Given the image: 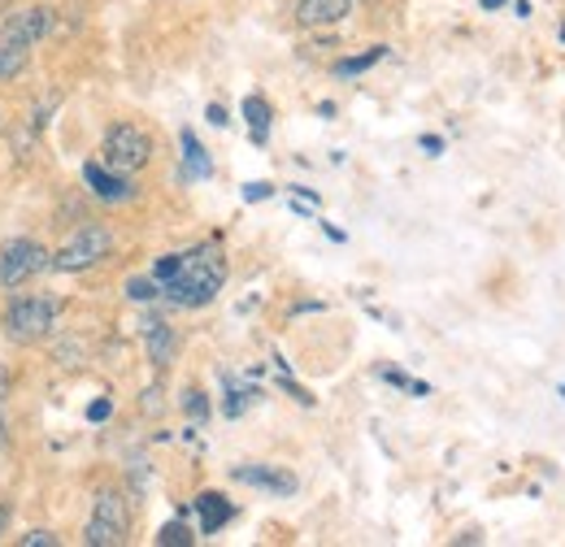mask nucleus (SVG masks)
Masks as SVG:
<instances>
[{"label": "nucleus", "instance_id": "nucleus-3", "mask_svg": "<svg viewBox=\"0 0 565 547\" xmlns=\"http://www.w3.org/2000/svg\"><path fill=\"white\" fill-rule=\"evenodd\" d=\"M100 161L118 174H136L152 161V139L143 136L136 122H114L100 139Z\"/></svg>", "mask_w": 565, "mask_h": 547}, {"label": "nucleus", "instance_id": "nucleus-18", "mask_svg": "<svg viewBox=\"0 0 565 547\" xmlns=\"http://www.w3.org/2000/svg\"><path fill=\"white\" fill-rule=\"evenodd\" d=\"M253 400H257L253 387H231V383H226V405H222V412H226V417H239Z\"/></svg>", "mask_w": 565, "mask_h": 547}, {"label": "nucleus", "instance_id": "nucleus-20", "mask_svg": "<svg viewBox=\"0 0 565 547\" xmlns=\"http://www.w3.org/2000/svg\"><path fill=\"white\" fill-rule=\"evenodd\" d=\"M183 409H188V417L201 426V421L210 417V400H205V392H183Z\"/></svg>", "mask_w": 565, "mask_h": 547}, {"label": "nucleus", "instance_id": "nucleus-10", "mask_svg": "<svg viewBox=\"0 0 565 547\" xmlns=\"http://www.w3.org/2000/svg\"><path fill=\"white\" fill-rule=\"evenodd\" d=\"M349 13H353V0H300L296 4L300 26H331V22H344Z\"/></svg>", "mask_w": 565, "mask_h": 547}, {"label": "nucleus", "instance_id": "nucleus-1", "mask_svg": "<svg viewBox=\"0 0 565 547\" xmlns=\"http://www.w3.org/2000/svg\"><path fill=\"white\" fill-rule=\"evenodd\" d=\"M152 282L161 287V296L179 309H205L217 300L222 282H226V257L217 244H201L192 253H170L157 257L152 266Z\"/></svg>", "mask_w": 565, "mask_h": 547}, {"label": "nucleus", "instance_id": "nucleus-2", "mask_svg": "<svg viewBox=\"0 0 565 547\" xmlns=\"http://www.w3.org/2000/svg\"><path fill=\"white\" fill-rule=\"evenodd\" d=\"M57 313H62V304L53 296H13L4 304L0 326L13 343H35L57 326Z\"/></svg>", "mask_w": 565, "mask_h": 547}, {"label": "nucleus", "instance_id": "nucleus-24", "mask_svg": "<svg viewBox=\"0 0 565 547\" xmlns=\"http://www.w3.org/2000/svg\"><path fill=\"white\" fill-rule=\"evenodd\" d=\"M4 396H9V374L0 369V409H4ZM0 448H4V412H0Z\"/></svg>", "mask_w": 565, "mask_h": 547}, {"label": "nucleus", "instance_id": "nucleus-13", "mask_svg": "<svg viewBox=\"0 0 565 547\" xmlns=\"http://www.w3.org/2000/svg\"><path fill=\"white\" fill-rule=\"evenodd\" d=\"M143 343H148V361H152V365H170L174 352H179V340H174V331H170L166 322H148Z\"/></svg>", "mask_w": 565, "mask_h": 547}, {"label": "nucleus", "instance_id": "nucleus-4", "mask_svg": "<svg viewBox=\"0 0 565 547\" xmlns=\"http://www.w3.org/2000/svg\"><path fill=\"white\" fill-rule=\"evenodd\" d=\"M131 535V513H127V500L118 491H100L96 495V508L87 517V530H83V544L87 547H122Z\"/></svg>", "mask_w": 565, "mask_h": 547}, {"label": "nucleus", "instance_id": "nucleus-7", "mask_svg": "<svg viewBox=\"0 0 565 547\" xmlns=\"http://www.w3.org/2000/svg\"><path fill=\"white\" fill-rule=\"evenodd\" d=\"M53 26H57V13L44 9V4H31V9H13V13L4 18L0 40H4V44H18V49H31V44L49 40Z\"/></svg>", "mask_w": 565, "mask_h": 547}, {"label": "nucleus", "instance_id": "nucleus-14", "mask_svg": "<svg viewBox=\"0 0 565 547\" xmlns=\"http://www.w3.org/2000/svg\"><path fill=\"white\" fill-rule=\"evenodd\" d=\"M244 122H248L253 143H266V139H270V122H275V114H270V105H266L262 96H248V100H244Z\"/></svg>", "mask_w": 565, "mask_h": 547}, {"label": "nucleus", "instance_id": "nucleus-31", "mask_svg": "<svg viewBox=\"0 0 565 547\" xmlns=\"http://www.w3.org/2000/svg\"><path fill=\"white\" fill-rule=\"evenodd\" d=\"M562 40H565V31H562Z\"/></svg>", "mask_w": 565, "mask_h": 547}, {"label": "nucleus", "instance_id": "nucleus-30", "mask_svg": "<svg viewBox=\"0 0 565 547\" xmlns=\"http://www.w3.org/2000/svg\"><path fill=\"white\" fill-rule=\"evenodd\" d=\"M9 530V504H0V535Z\"/></svg>", "mask_w": 565, "mask_h": 547}, {"label": "nucleus", "instance_id": "nucleus-25", "mask_svg": "<svg viewBox=\"0 0 565 547\" xmlns=\"http://www.w3.org/2000/svg\"><path fill=\"white\" fill-rule=\"evenodd\" d=\"M109 412H114V405H109V400H96V405L87 409V421H105Z\"/></svg>", "mask_w": 565, "mask_h": 547}, {"label": "nucleus", "instance_id": "nucleus-28", "mask_svg": "<svg viewBox=\"0 0 565 547\" xmlns=\"http://www.w3.org/2000/svg\"><path fill=\"white\" fill-rule=\"evenodd\" d=\"M322 230H327V239H335V244H344V239H349V235H344L340 226H331V222H322Z\"/></svg>", "mask_w": 565, "mask_h": 547}, {"label": "nucleus", "instance_id": "nucleus-27", "mask_svg": "<svg viewBox=\"0 0 565 547\" xmlns=\"http://www.w3.org/2000/svg\"><path fill=\"white\" fill-rule=\"evenodd\" d=\"M423 148L430 152V157H439V152H444V139H439V136H423Z\"/></svg>", "mask_w": 565, "mask_h": 547}, {"label": "nucleus", "instance_id": "nucleus-9", "mask_svg": "<svg viewBox=\"0 0 565 547\" xmlns=\"http://www.w3.org/2000/svg\"><path fill=\"white\" fill-rule=\"evenodd\" d=\"M231 479L244 482V486H253V491H266V495H296V474H287L279 465H257V461H244V465H235L231 470Z\"/></svg>", "mask_w": 565, "mask_h": 547}, {"label": "nucleus", "instance_id": "nucleus-17", "mask_svg": "<svg viewBox=\"0 0 565 547\" xmlns=\"http://www.w3.org/2000/svg\"><path fill=\"white\" fill-rule=\"evenodd\" d=\"M157 544L161 547H192L196 544V535H192L183 522H166V526L157 530Z\"/></svg>", "mask_w": 565, "mask_h": 547}, {"label": "nucleus", "instance_id": "nucleus-21", "mask_svg": "<svg viewBox=\"0 0 565 547\" xmlns=\"http://www.w3.org/2000/svg\"><path fill=\"white\" fill-rule=\"evenodd\" d=\"M127 296L143 304V300H157V296H161V287H157L152 278H131V282H127Z\"/></svg>", "mask_w": 565, "mask_h": 547}, {"label": "nucleus", "instance_id": "nucleus-22", "mask_svg": "<svg viewBox=\"0 0 565 547\" xmlns=\"http://www.w3.org/2000/svg\"><path fill=\"white\" fill-rule=\"evenodd\" d=\"M18 547H57V535H53V530H26V535L18 539Z\"/></svg>", "mask_w": 565, "mask_h": 547}, {"label": "nucleus", "instance_id": "nucleus-19", "mask_svg": "<svg viewBox=\"0 0 565 547\" xmlns=\"http://www.w3.org/2000/svg\"><path fill=\"white\" fill-rule=\"evenodd\" d=\"M379 378H383V383H392V387H401V392H414V396H430V387H426V383L409 378V374H401V369H379Z\"/></svg>", "mask_w": 565, "mask_h": 547}, {"label": "nucleus", "instance_id": "nucleus-16", "mask_svg": "<svg viewBox=\"0 0 565 547\" xmlns=\"http://www.w3.org/2000/svg\"><path fill=\"white\" fill-rule=\"evenodd\" d=\"M383 57H387V49H383V44H374V49H370V53H361V57H344V62L335 66V74H340V78H353V74H365L370 66H379Z\"/></svg>", "mask_w": 565, "mask_h": 547}, {"label": "nucleus", "instance_id": "nucleus-5", "mask_svg": "<svg viewBox=\"0 0 565 547\" xmlns=\"http://www.w3.org/2000/svg\"><path fill=\"white\" fill-rule=\"evenodd\" d=\"M109 253H114V235H109L105 226H78L71 239L53 253V266H49V270H57V274L92 270V266H100Z\"/></svg>", "mask_w": 565, "mask_h": 547}, {"label": "nucleus", "instance_id": "nucleus-23", "mask_svg": "<svg viewBox=\"0 0 565 547\" xmlns=\"http://www.w3.org/2000/svg\"><path fill=\"white\" fill-rule=\"evenodd\" d=\"M270 196H275V187H270V183H248V187H244V201H248V205L270 201Z\"/></svg>", "mask_w": 565, "mask_h": 547}, {"label": "nucleus", "instance_id": "nucleus-29", "mask_svg": "<svg viewBox=\"0 0 565 547\" xmlns=\"http://www.w3.org/2000/svg\"><path fill=\"white\" fill-rule=\"evenodd\" d=\"M479 4H483V9H488V13H495V9H504V4H509V0H479Z\"/></svg>", "mask_w": 565, "mask_h": 547}, {"label": "nucleus", "instance_id": "nucleus-8", "mask_svg": "<svg viewBox=\"0 0 565 547\" xmlns=\"http://www.w3.org/2000/svg\"><path fill=\"white\" fill-rule=\"evenodd\" d=\"M83 183H87V192H92L96 201H105V205H122V201L136 196L131 179L118 174V170H109L105 161H87V165H83Z\"/></svg>", "mask_w": 565, "mask_h": 547}, {"label": "nucleus", "instance_id": "nucleus-15", "mask_svg": "<svg viewBox=\"0 0 565 547\" xmlns=\"http://www.w3.org/2000/svg\"><path fill=\"white\" fill-rule=\"evenodd\" d=\"M26 57H31V49H18V44H4L0 40V83L4 78H18L26 69Z\"/></svg>", "mask_w": 565, "mask_h": 547}, {"label": "nucleus", "instance_id": "nucleus-12", "mask_svg": "<svg viewBox=\"0 0 565 547\" xmlns=\"http://www.w3.org/2000/svg\"><path fill=\"white\" fill-rule=\"evenodd\" d=\"M196 517H201V535L210 539L235 517V504H226V495H217V491H201L196 495Z\"/></svg>", "mask_w": 565, "mask_h": 547}, {"label": "nucleus", "instance_id": "nucleus-6", "mask_svg": "<svg viewBox=\"0 0 565 547\" xmlns=\"http://www.w3.org/2000/svg\"><path fill=\"white\" fill-rule=\"evenodd\" d=\"M49 266H53V253L40 239H13V244L0 248V287L4 291H18L31 278H40Z\"/></svg>", "mask_w": 565, "mask_h": 547}, {"label": "nucleus", "instance_id": "nucleus-26", "mask_svg": "<svg viewBox=\"0 0 565 547\" xmlns=\"http://www.w3.org/2000/svg\"><path fill=\"white\" fill-rule=\"evenodd\" d=\"M205 118H210L213 127H226V109H222V105H210V109H205Z\"/></svg>", "mask_w": 565, "mask_h": 547}, {"label": "nucleus", "instance_id": "nucleus-11", "mask_svg": "<svg viewBox=\"0 0 565 547\" xmlns=\"http://www.w3.org/2000/svg\"><path fill=\"white\" fill-rule=\"evenodd\" d=\"M179 148H183V179L205 183V179L213 174V161H210L205 143L196 139V131H192V127H183V131H179Z\"/></svg>", "mask_w": 565, "mask_h": 547}]
</instances>
